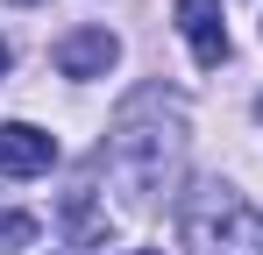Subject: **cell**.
<instances>
[{
  "mask_svg": "<svg viewBox=\"0 0 263 255\" xmlns=\"http://www.w3.org/2000/svg\"><path fill=\"white\" fill-rule=\"evenodd\" d=\"M57 163V135H43L36 121H0V170L7 177H43Z\"/></svg>",
  "mask_w": 263,
  "mask_h": 255,
  "instance_id": "obj_3",
  "label": "cell"
},
{
  "mask_svg": "<svg viewBox=\"0 0 263 255\" xmlns=\"http://www.w3.org/2000/svg\"><path fill=\"white\" fill-rule=\"evenodd\" d=\"M256 121H263V99H256Z\"/></svg>",
  "mask_w": 263,
  "mask_h": 255,
  "instance_id": "obj_9",
  "label": "cell"
},
{
  "mask_svg": "<svg viewBox=\"0 0 263 255\" xmlns=\"http://www.w3.org/2000/svg\"><path fill=\"white\" fill-rule=\"evenodd\" d=\"M178 29L192 42V64L220 71L228 64V22H220V0H178Z\"/></svg>",
  "mask_w": 263,
  "mask_h": 255,
  "instance_id": "obj_4",
  "label": "cell"
},
{
  "mask_svg": "<svg viewBox=\"0 0 263 255\" xmlns=\"http://www.w3.org/2000/svg\"><path fill=\"white\" fill-rule=\"evenodd\" d=\"M128 255H157V248H128Z\"/></svg>",
  "mask_w": 263,
  "mask_h": 255,
  "instance_id": "obj_8",
  "label": "cell"
},
{
  "mask_svg": "<svg viewBox=\"0 0 263 255\" xmlns=\"http://www.w3.org/2000/svg\"><path fill=\"white\" fill-rule=\"evenodd\" d=\"M185 255H263V213L235 184H192L178 206Z\"/></svg>",
  "mask_w": 263,
  "mask_h": 255,
  "instance_id": "obj_2",
  "label": "cell"
},
{
  "mask_svg": "<svg viewBox=\"0 0 263 255\" xmlns=\"http://www.w3.org/2000/svg\"><path fill=\"white\" fill-rule=\"evenodd\" d=\"M100 170H107V184H114L128 206H149L157 192H171L178 170H185V99L164 92V85L128 92L121 114L107 121Z\"/></svg>",
  "mask_w": 263,
  "mask_h": 255,
  "instance_id": "obj_1",
  "label": "cell"
},
{
  "mask_svg": "<svg viewBox=\"0 0 263 255\" xmlns=\"http://www.w3.org/2000/svg\"><path fill=\"white\" fill-rule=\"evenodd\" d=\"M0 78H7V42H0Z\"/></svg>",
  "mask_w": 263,
  "mask_h": 255,
  "instance_id": "obj_7",
  "label": "cell"
},
{
  "mask_svg": "<svg viewBox=\"0 0 263 255\" xmlns=\"http://www.w3.org/2000/svg\"><path fill=\"white\" fill-rule=\"evenodd\" d=\"M114 57H121V42L107 36V29H71V36L57 42V71L64 78H107Z\"/></svg>",
  "mask_w": 263,
  "mask_h": 255,
  "instance_id": "obj_5",
  "label": "cell"
},
{
  "mask_svg": "<svg viewBox=\"0 0 263 255\" xmlns=\"http://www.w3.org/2000/svg\"><path fill=\"white\" fill-rule=\"evenodd\" d=\"M29 241H36V213H14V206H0V255L29 248Z\"/></svg>",
  "mask_w": 263,
  "mask_h": 255,
  "instance_id": "obj_6",
  "label": "cell"
}]
</instances>
